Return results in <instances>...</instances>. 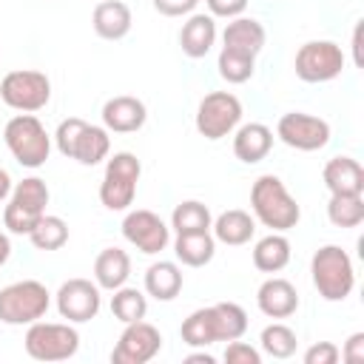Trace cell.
<instances>
[{
  "mask_svg": "<svg viewBox=\"0 0 364 364\" xmlns=\"http://www.w3.org/2000/svg\"><path fill=\"white\" fill-rule=\"evenodd\" d=\"M142 165L136 154L131 151H117L105 162V173L100 182V202L108 210H128L136 196V182H139Z\"/></svg>",
  "mask_w": 364,
  "mask_h": 364,
  "instance_id": "8",
  "label": "cell"
},
{
  "mask_svg": "<svg viewBox=\"0 0 364 364\" xmlns=\"http://www.w3.org/2000/svg\"><path fill=\"white\" fill-rule=\"evenodd\" d=\"M48 185L40 176H26L23 182H14L9 202L3 208V225L9 233L28 236L48 205Z\"/></svg>",
  "mask_w": 364,
  "mask_h": 364,
  "instance_id": "4",
  "label": "cell"
},
{
  "mask_svg": "<svg viewBox=\"0 0 364 364\" xmlns=\"http://www.w3.org/2000/svg\"><path fill=\"white\" fill-rule=\"evenodd\" d=\"M148 119V108L142 100L131 97V94H119L105 100L102 105V125L108 128V134H134L145 125Z\"/></svg>",
  "mask_w": 364,
  "mask_h": 364,
  "instance_id": "17",
  "label": "cell"
},
{
  "mask_svg": "<svg viewBox=\"0 0 364 364\" xmlns=\"http://www.w3.org/2000/svg\"><path fill=\"white\" fill-rule=\"evenodd\" d=\"M11 188H14V182H11L9 171H6V168H0V202H3V199H9Z\"/></svg>",
  "mask_w": 364,
  "mask_h": 364,
  "instance_id": "41",
  "label": "cell"
},
{
  "mask_svg": "<svg viewBox=\"0 0 364 364\" xmlns=\"http://www.w3.org/2000/svg\"><path fill=\"white\" fill-rule=\"evenodd\" d=\"M210 233L216 242L228 245V247H239V245H247L256 233V219L242 210V208H230L225 213H219L210 225Z\"/></svg>",
  "mask_w": 364,
  "mask_h": 364,
  "instance_id": "22",
  "label": "cell"
},
{
  "mask_svg": "<svg viewBox=\"0 0 364 364\" xmlns=\"http://www.w3.org/2000/svg\"><path fill=\"white\" fill-rule=\"evenodd\" d=\"M51 307V293L43 282L37 279H23V282H11L0 290V321L20 327V324H31L40 321Z\"/></svg>",
  "mask_w": 364,
  "mask_h": 364,
  "instance_id": "6",
  "label": "cell"
},
{
  "mask_svg": "<svg viewBox=\"0 0 364 364\" xmlns=\"http://www.w3.org/2000/svg\"><path fill=\"white\" fill-rule=\"evenodd\" d=\"M57 313L71 321V324H85L91 318H97L100 307H102V296H100V284L91 279H68L60 284L57 296H54Z\"/></svg>",
  "mask_w": 364,
  "mask_h": 364,
  "instance_id": "13",
  "label": "cell"
},
{
  "mask_svg": "<svg viewBox=\"0 0 364 364\" xmlns=\"http://www.w3.org/2000/svg\"><path fill=\"white\" fill-rule=\"evenodd\" d=\"M250 210H253L256 222H262L264 228H270L276 233H284V230L296 228L299 219H301L299 202L290 196L287 185L276 173H264V176H259L253 182V188H250Z\"/></svg>",
  "mask_w": 364,
  "mask_h": 364,
  "instance_id": "1",
  "label": "cell"
},
{
  "mask_svg": "<svg viewBox=\"0 0 364 364\" xmlns=\"http://www.w3.org/2000/svg\"><path fill=\"white\" fill-rule=\"evenodd\" d=\"M290 262V242L284 233L270 230L253 245V267L262 273H279Z\"/></svg>",
  "mask_w": 364,
  "mask_h": 364,
  "instance_id": "27",
  "label": "cell"
},
{
  "mask_svg": "<svg viewBox=\"0 0 364 364\" xmlns=\"http://www.w3.org/2000/svg\"><path fill=\"white\" fill-rule=\"evenodd\" d=\"M91 26H94L97 37H102V40H122L131 31L134 17L122 0H100L94 6Z\"/></svg>",
  "mask_w": 364,
  "mask_h": 364,
  "instance_id": "21",
  "label": "cell"
},
{
  "mask_svg": "<svg viewBox=\"0 0 364 364\" xmlns=\"http://www.w3.org/2000/svg\"><path fill=\"white\" fill-rule=\"evenodd\" d=\"M57 151L68 159H77L80 165H100L111 154V136L105 125H91L80 117H68L54 131Z\"/></svg>",
  "mask_w": 364,
  "mask_h": 364,
  "instance_id": "2",
  "label": "cell"
},
{
  "mask_svg": "<svg viewBox=\"0 0 364 364\" xmlns=\"http://www.w3.org/2000/svg\"><path fill=\"white\" fill-rule=\"evenodd\" d=\"M9 256H11V239L0 230V267L9 262Z\"/></svg>",
  "mask_w": 364,
  "mask_h": 364,
  "instance_id": "42",
  "label": "cell"
},
{
  "mask_svg": "<svg viewBox=\"0 0 364 364\" xmlns=\"http://www.w3.org/2000/svg\"><path fill=\"white\" fill-rule=\"evenodd\" d=\"M23 347L34 361H65L80 350V333L71 321H31Z\"/></svg>",
  "mask_w": 364,
  "mask_h": 364,
  "instance_id": "7",
  "label": "cell"
},
{
  "mask_svg": "<svg viewBox=\"0 0 364 364\" xmlns=\"http://www.w3.org/2000/svg\"><path fill=\"white\" fill-rule=\"evenodd\" d=\"M182 270L176 262H154L148 270H145V293L154 296L156 301H173L182 290Z\"/></svg>",
  "mask_w": 364,
  "mask_h": 364,
  "instance_id": "25",
  "label": "cell"
},
{
  "mask_svg": "<svg viewBox=\"0 0 364 364\" xmlns=\"http://www.w3.org/2000/svg\"><path fill=\"white\" fill-rule=\"evenodd\" d=\"M313 287L324 301H344L355 287V267L341 245H324L310 259Z\"/></svg>",
  "mask_w": 364,
  "mask_h": 364,
  "instance_id": "3",
  "label": "cell"
},
{
  "mask_svg": "<svg viewBox=\"0 0 364 364\" xmlns=\"http://www.w3.org/2000/svg\"><path fill=\"white\" fill-rule=\"evenodd\" d=\"M216 68H219V77L230 85H242L253 77L256 71V57L247 54V51H236V48H225L219 51V60H216Z\"/></svg>",
  "mask_w": 364,
  "mask_h": 364,
  "instance_id": "30",
  "label": "cell"
},
{
  "mask_svg": "<svg viewBox=\"0 0 364 364\" xmlns=\"http://www.w3.org/2000/svg\"><path fill=\"white\" fill-rule=\"evenodd\" d=\"M216 321H219V341H233L242 338L247 330V313L236 301H216L213 304Z\"/></svg>",
  "mask_w": 364,
  "mask_h": 364,
  "instance_id": "35",
  "label": "cell"
},
{
  "mask_svg": "<svg viewBox=\"0 0 364 364\" xmlns=\"http://www.w3.org/2000/svg\"><path fill=\"white\" fill-rule=\"evenodd\" d=\"M131 276V256L122 247H105L97 253L94 259V282L100 284V290H117L128 282Z\"/></svg>",
  "mask_w": 364,
  "mask_h": 364,
  "instance_id": "23",
  "label": "cell"
},
{
  "mask_svg": "<svg viewBox=\"0 0 364 364\" xmlns=\"http://www.w3.org/2000/svg\"><path fill=\"white\" fill-rule=\"evenodd\" d=\"M321 179H324V188L330 191V196L364 193V168L353 156H333V159H327V165L321 171Z\"/></svg>",
  "mask_w": 364,
  "mask_h": 364,
  "instance_id": "19",
  "label": "cell"
},
{
  "mask_svg": "<svg viewBox=\"0 0 364 364\" xmlns=\"http://www.w3.org/2000/svg\"><path fill=\"white\" fill-rule=\"evenodd\" d=\"M213 43H216V17H210V14H188V20L179 28L182 54H188L191 60L208 57Z\"/></svg>",
  "mask_w": 364,
  "mask_h": 364,
  "instance_id": "20",
  "label": "cell"
},
{
  "mask_svg": "<svg viewBox=\"0 0 364 364\" xmlns=\"http://www.w3.org/2000/svg\"><path fill=\"white\" fill-rule=\"evenodd\" d=\"M31 245L37 250H60L65 242H68V225L63 216H54V213H43L40 222L34 225V230L28 233Z\"/></svg>",
  "mask_w": 364,
  "mask_h": 364,
  "instance_id": "32",
  "label": "cell"
},
{
  "mask_svg": "<svg viewBox=\"0 0 364 364\" xmlns=\"http://www.w3.org/2000/svg\"><path fill=\"white\" fill-rule=\"evenodd\" d=\"M111 313H114V318L122 321V324L139 321V318H145V313H148V299H145L142 290L122 284V287H117L114 296H111Z\"/></svg>",
  "mask_w": 364,
  "mask_h": 364,
  "instance_id": "33",
  "label": "cell"
},
{
  "mask_svg": "<svg viewBox=\"0 0 364 364\" xmlns=\"http://www.w3.org/2000/svg\"><path fill=\"white\" fill-rule=\"evenodd\" d=\"M122 236L128 245H134L139 253L145 256H156L159 250L168 247L171 242V228L162 222V216H156L154 210L136 208L128 210L122 219Z\"/></svg>",
  "mask_w": 364,
  "mask_h": 364,
  "instance_id": "15",
  "label": "cell"
},
{
  "mask_svg": "<svg viewBox=\"0 0 364 364\" xmlns=\"http://www.w3.org/2000/svg\"><path fill=\"white\" fill-rule=\"evenodd\" d=\"M210 225H213V216L208 205L199 199H185L171 213V228L176 233H202V230H210Z\"/></svg>",
  "mask_w": 364,
  "mask_h": 364,
  "instance_id": "29",
  "label": "cell"
},
{
  "mask_svg": "<svg viewBox=\"0 0 364 364\" xmlns=\"http://www.w3.org/2000/svg\"><path fill=\"white\" fill-rule=\"evenodd\" d=\"M327 219L336 228H358L364 222V193H338L327 202Z\"/></svg>",
  "mask_w": 364,
  "mask_h": 364,
  "instance_id": "31",
  "label": "cell"
},
{
  "mask_svg": "<svg viewBox=\"0 0 364 364\" xmlns=\"http://www.w3.org/2000/svg\"><path fill=\"white\" fill-rule=\"evenodd\" d=\"M273 148V131L264 122H245L233 131V154L245 165L262 162Z\"/></svg>",
  "mask_w": 364,
  "mask_h": 364,
  "instance_id": "18",
  "label": "cell"
},
{
  "mask_svg": "<svg viewBox=\"0 0 364 364\" xmlns=\"http://www.w3.org/2000/svg\"><path fill=\"white\" fill-rule=\"evenodd\" d=\"M0 100L9 108L20 111V114H34V111L48 105V100H51V80L43 71H34V68L9 71L0 80Z\"/></svg>",
  "mask_w": 364,
  "mask_h": 364,
  "instance_id": "9",
  "label": "cell"
},
{
  "mask_svg": "<svg viewBox=\"0 0 364 364\" xmlns=\"http://www.w3.org/2000/svg\"><path fill=\"white\" fill-rule=\"evenodd\" d=\"M222 358H225L228 364H262V353H259L256 347H250L247 341H239V338L228 341Z\"/></svg>",
  "mask_w": 364,
  "mask_h": 364,
  "instance_id": "36",
  "label": "cell"
},
{
  "mask_svg": "<svg viewBox=\"0 0 364 364\" xmlns=\"http://www.w3.org/2000/svg\"><path fill=\"white\" fill-rule=\"evenodd\" d=\"M173 253L185 267H205L216 256V239L210 230L202 233H176Z\"/></svg>",
  "mask_w": 364,
  "mask_h": 364,
  "instance_id": "26",
  "label": "cell"
},
{
  "mask_svg": "<svg viewBox=\"0 0 364 364\" xmlns=\"http://www.w3.org/2000/svg\"><path fill=\"white\" fill-rule=\"evenodd\" d=\"M242 125V102L236 94L230 91H210L202 97L199 108H196V131L216 142L230 136L236 128Z\"/></svg>",
  "mask_w": 364,
  "mask_h": 364,
  "instance_id": "10",
  "label": "cell"
},
{
  "mask_svg": "<svg viewBox=\"0 0 364 364\" xmlns=\"http://www.w3.org/2000/svg\"><path fill=\"white\" fill-rule=\"evenodd\" d=\"M185 361H188V364H193V361H202V364H213L216 358H213L210 353H191V355H188Z\"/></svg>",
  "mask_w": 364,
  "mask_h": 364,
  "instance_id": "43",
  "label": "cell"
},
{
  "mask_svg": "<svg viewBox=\"0 0 364 364\" xmlns=\"http://www.w3.org/2000/svg\"><path fill=\"white\" fill-rule=\"evenodd\" d=\"M196 6H199V0H154V9L165 17H188V14H193Z\"/></svg>",
  "mask_w": 364,
  "mask_h": 364,
  "instance_id": "39",
  "label": "cell"
},
{
  "mask_svg": "<svg viewBox=\"0 0 364 364\" xmlns=\"http://www.w3.org/2000/svg\"><path fill=\"white\" fill-rule=\"evenodd\" d=\"M344 51L333 40H310L296 51L293 68L301 82H330L344 71Z\"/></svg>",
  "mask_w": 364,
  "mask_h": 364,
  "instance_id": "11",
  "label": "cell"
},
{
  "mask_svg": "<svg viewBox=\"0 0 364 364\" xmlns=\"http://www.w3.org/2000/svg\"><path fill=\"white\" fill-rule=\"evenodd\" d=\"M179 336L188 347H210L219 341V321H216V313H213V304L210 307H199L193 310L182 327H179Z\"/></svg>",
  "mask_w": 364,
  "mask_h": 364,
  "instance_id": "28",
  "label": "cell"
},
{
  "mask_svg": "<svg viewBox=\"0 0 364 364\" xmlns=\"http://www.w3.org/2000/svg\"><path fill=\"white\" fill-rule=\"evenodd\" d=\"M159 350H162V333L151 321L139 318V321L125 324V330L119 333L111 350V361L114 364H145Z\"/></svg>",
  "mask_w": 364,
  "mask_h": 364,
  "instance_id": "14",
  "label": "cell"
},
{
  "mask_svg": "<svg viewBox=\"0 0 364 364\" xmlns=\"http://www.w3.org/2000/svg\"><path fill=\"white\" fill-rule=\"evenodd\" d=\"M205 6H208V14L210 17L233 20V17H242L245 14L247 0H205Z\"/></svg>",
  "mask_w": 364,
  "mask_h": 364,
  "instance_id": "38",
  "label": "cell"
},
{
  "mask_svg": "<svg viewBox=\"0 0 364 364\" xmlns=\"http://www.w3.org/2000/svg\"><path fill=\"white\" fill-rule=\"evenodd\" d=\"M259 347L270 358H290L296 353V347H299V338H296V330L293 327H287L284 321H273V324H267L262 330Z\"/></svg>",
  "mask_w": 364,
  "mask_h": 364,
  "instance_id": "34",
  "label": "cell"
},
{
  "mask_svg": "<svg viewBox=\"0 0 364 364\" xmlns=\"http://www.w3.org/2000/svg\"><path fill=\"white\" fill-rule=\"evenodd\" d=\"M276 136L296 151H321L330 142V125L316 114L287 111L276 122Z\"/></svg>",
  "mask_w": 364,
  "mask_h": 364,
  "instance_id": "12",
  "label": "cell"
},
{
  "mask_svg": "<svg viewBox=\"0 0 364 364\" xmlns=\"http://www.w3.org/2000/svg\"><path fill=\"white\" fill-rule=\"evenodd\" d=\"M341 358H344L347 364H358V361H364V333H353V336L344 341V347H341Z\"/></svg>",
  "mask_w": 364,
  "mask_h": 364,
  "instance_id": "40",
  "label": "cell"
},
{
  "mask_svg": "<svg viewBox=\"0 0 364 364\" xmlns=\"http://www.w3.org/2000/svg\"><path fill=\"white\" fill-rule=\"evenodd\" d=\"M3 139L23 168H40L51 154V136L34 114H14L3 128Z\"/></svg>",
  "mask_w": 364,
  "mask_h": 364,
  "instance_id": "5",
  "label": "cell"
},
{
  "mask_svg": "<svg viewBox=\"0 0 364 364\" xmlns=\"http://www.w3.org/2000/svg\"><path fill=\"white\" fill-rule=\"evenodd\" d=\"M341 358V350L333 341H316L304 350V364H336Z\"/></svg>",
  "mask_w": 364,
  "mask_h": 364,
  "instance_id": "37",
  "label": "cell"
},
{
  "mask_svg": "<svg viewBox=\"0 0 364 364\" xmlns=\"http://www.w3.org/2000/svg\"><path fill=\"white\" fill-rule=\"evenodd\" d=\"M256 304L267 318H290L299 310V290L282 276H270L256 290Z\"/></svg>",
  "mask_w": 364,
  "mask_h": 364,
  "instance_id": "16",
  "label": "cell"
},
{
  "mask_svg": "<svg viewBox=\"0 0 364 364\" xmlns=\"http://www.w3.org/2000/svg\"><path fill=\"white\" fill-rule=\"evenodd\" d=\"M264 26L256 17H233L225 31H222V46L225 48H236V51H247V54H259L264 48Z\"/></svg>",
  "mask_w": 364,
  "mask_h": 364,
  "instance_id": "24",
  "label": "cell"
}]
</instances>
